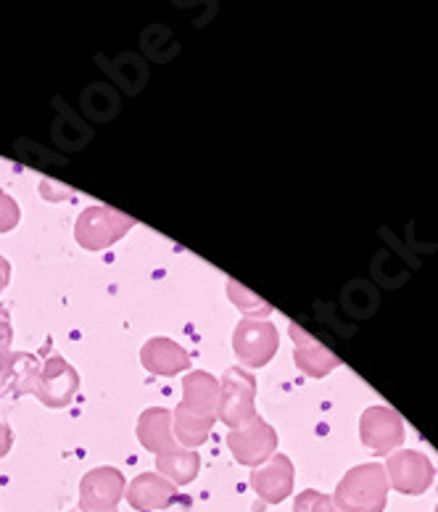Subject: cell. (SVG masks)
I'll list each match as a JSON object with an SVG mask.
<instances>
[{
  "mask_svg": "<svg viewBox=\"0 0 438 512\" xmlns=\"http://www.w3.org/2000/svg\"><path fill=\"white\" fill-rule=\"evenodd\" d=\"M138 439L140 444H143L148 452H154L156 457L175 447V436H172V412L164 410V407H148L138 420Z\"/></svg>",
  "mask_w": 438,
  "mask_h": 512,
  "instance_id": "9a60e30c",
  "label": "cell"
},
{
  "mask_svg": "<svg viewBox=\"0 0 438 512\" xmlns=\"http://www.w3.org/2000/svg\"><path fill=\"white\" fill-rule=\"evenodd\" d=\"M8 344H11V325H8L6 312L0 309V357L8 354Z\"/></svg>",
  "mask_w": 438,
  "mask_h": 512,
  "instance_id": "ffe728a7",
  "label": "cell"
},
{
  "mask_svg": "<svg viewBox=\"0 0 438 512\" xmlns=\"http://www.w3.org/2000/svg\"><path fill=\"white\" fill-rule=\"evenodd\" d=\"M386 476L388 486H394L402 494H425L436 478V468L423 452L399 449L386 460Z\"/></svg>",
  "mask_w": 438,
  "mask_h": 512,
  "instance_id": "ba28073f",
  "label": "cell"
},
{
  "mask_svg": "<svg viewBox=\"0 0 438 512\" xmlns=\"http://www.w3.org/2000/svg\"><path fill=\"white\" fill-rule=\"evenodd\" d=\"M359 439L375 454H388L404 441V423L399 412L383 404L367 407L359 420Z\"/></svg>",
  "mask_w": 438,
  "mask_h": 512,
  "instance_id": "9c48e42d",
  "label": "cell"
},
{
  "mask_svg": "<svg viewBox=\"0 0 438 512\" xmlns=\"http://www.w3.org/2000/svg\"><path fill=\"white\" fill-rule=\"evenodd\" d=\"M436 512H438V505H436Z\"/></svg>",
  "mask_w": 438,
  "mask_h": 512,
  "instance_id": "603a6c76",
  "label": "cell"
},
{
  "mask_svg": "<svg viewBox=\"0 0 438 512\" xmlns=\"http://www.w3.org/2000/svg\"><path fill=\"white\" fill-rule=\"evenodd\" d=\"M256 378L243 367H230L219 383L217 415L227 428H243L256 417Z\"/></svg>",
  "mask_w": 438,
  "mask_h": 512,
  "instance_id": "3957f363",
  "label": "cell"
},
{
  "mask_svg": "<svg viewBox=\"0 0 438 512\" xmlns=\"http://www.w3.org/2000/svg\"><path fill=\"white\" fill-rule=\"evenodd\" d=\"M8 278H11V264H8V259L0 256V291L8 286Z\"/></svg>",
  "mask_w": 438,
  "mask_h": 512,
  "instance_id": "7402d4cb",
  "label": "cell"
},
{
  "mask_svg": "<svg viewBox=\"0 0 438 512\" xmlns=\"http://www.w3.org/2000/svg\"><path fill=\"white\" fill-rule=\"evenodd\" d=\"M140 362L148 373L161 375V378H172L177 373H185L190 367V357L183 346L175 344L172 338H151L143 344Z\"/></svg>",
  "mask_w": 438,
  "mask_h": 512,
  "instance_id": "5bb4252c",
  "label": "cell"
},
{
  "mask_svg": "<svg viewBox=\"0 0 438 512\" xmlns=\"http://www.w3.org/2000/svg\"><path fill=\"white\" fill-rule=\"evenodd\" d=\"M156 470L175 489L177 486H188L198 476V470H201V457L196 454V449H185L180 444H175V447L156 457Z\"/></svg>",
  "mask_w": 438,
  "mask_h": 512,
  "instance_id": "2e32d148",
  "label": "cell"
},
{
  "mask_svg": "<svg viewBox=\"0 0 438 512\" xmlns=\"http://www.w3.org/2000/svg\"><path fill=\"white\" fill-rule=\"evenodd\" d=\"M125 497L132 510L154 512L167 510L175 502L177 489L167 478H161L159 473H140L138 478H132V483L125 489Z\"/></svg>",
  "mask_w": 438,
  "mask_h": 512,
  "instance_id": "4fadbf2b",
  "label": "cell"
},
{
  "mask_svg": "<svg viewBox=\"0 0 438 512\" xmlns=\"http://www.w3.org/2000/svg\"><path fill=\"white\" fill-rule=\"evenodd\" d=\"M280 346L278 328L267 320H246L243 317L235 325L233 349L235 357L241 359L246 367H264L275 357Z\"/></svg>",
  "mask_w": 438,
  "mask_h": 512,
  "instance_id": "5b68a950",
  "label": "cell"
},
{
  "mask_svg": "<svg viewBox=\"0 0 438 512\" xmlns=\"http://www.w3.org/2000/svg\"><path fill=\"white\" fill-rule=\"evenodd\" d=\"M77 388H80V378L74 373V367L66 359L51 357L45 362L43 370L37 373L32 394L43 404H48V407L59 410V407L72 404Z\"/></svg>",
  "mask_w": 438,
  "mask_h": 512,
  "instance_id": "30bf717a",
  "label": "cell"
},
{
  "mask_svg": "<svg viewBox=\"0 0 438 512\" xmlns=\"http://www.w3.org/2000/svg\"><path fill=\"white\" fill-rule=\"evenodd\" d=\"M219 407V383L204 370H193L183 381V402L172 412L175 439L180 447H201L214 428V417Z\"/></svg>",
  "mask_w": 438,
  "mask_h": 512,
  "instance_id": "6da1fadb",
  "label": "cell"
},
{
  "mask_svg": "<svg viewBox=\"0 0 438 512\" xmlns=\"http://www.w3.org/2000/svg\"><path fill=\"white\" fill-rule=\"evenodd\" d=\"M291 338H293V362L299 365L301 373L309 378H325L330 370L338 367V357L330 352L328 346L320 344L317 338L309 336L307 330L291 322Z\"/></svg>",
  "mask_w": 438,
  "mask_h": 512,
  "instance_id": "7c38bea8",
  "label": "cell"
},
{
  "mask_svg": "<svg viewBox=\"0 0 438 512\" xmlns=\"http://www.w3.org/2000/svg\"><path fill=\"white\" fill-rule=\"evenodd\" d=\"M11 444H14V436H11V428L6 423H0V457H6L11 452Z\"/></svg>",
  "mask_w": 438,
  "mask_h": 512,
  "instance_id": "44dd1931",
  "label": "cell"
},
{
  "mask_svg": "<svg viewBox=\"0 0 438 512\" xmlns=\"http://www.w3.org/2000/svg\"><path fill=\"white\" fill-rule=\"evenodd\" d=\"M293 476H296L293 462L285 454H272L270 460L251 473V489L267 505H280L283 499L291 497Z\"/></svg>",
  "mask_w": 438,
  "mask_h": 512,
  "instance_id": "8fae6325",
  "label": "cell"
},
{
  "mask_svg": "<svg viewBox=\"0 0 438 512\" xmlns=\"http://www.w3.org/2000/svg\"><path fill=\"white\" fill-rule=\"evenodd\" d=\"M19 217H22V212H19L14 198L0 191V233H11L19 225Z\"/></svg>",
  "mask_w": 438,
  "mask_h": 512,
  "instance_id": "d6986e66",
  "label": "cell"
},
{
  "mask_svg": "<svg viewBox=\"0 0 438 512\" xmlns=\"http://www.w3.org/2000/svg\"><path fill=\"white\" fill-rule=\"evenodd\" d=\"M227 296L235 304V309H241L243 315H246V320H259V317H267L272 312L267 301L259 299L256 293H251L249 288H243L235 280H227Z\"/></svg>",
  "mask_w": 438,
  "mask_h": 512,
  "instance_id": "e0dca14e",
  "label": "cell"
},
{
  "mask_svg": "<svg viewBox=\"0 0 438 512\" xmlns=\"http://www.w3.org/2000/svg\"><path fill=\"white\" fill-rule=\"evenodd\" d=\"M336 507L341 512H383L388 505V476L378 462L351 468L338 483Z\"/></svg>",
  "mask_w": 438,
  "mask_h": 512,
  "instance_id": "7a4b0ae2",
  "label": "cell"
},
{
  "mask_svg": "<svg viewBox=\"0 0 438 512\" xmlns=\"http://www.w3.org/2000/svg\"><path fill=\"white\" fill-rule=\"evenodd\" d=\"M293 512H341L333 502V497L328 494H322V491L307 489L301 491L296 502H293Z\"/></svg>",
  "mask_w": 438,
  "mask_h": 512,
  "instance_id": "ac0fdd59",
  "label": "cell"
},
{
  "mask_svg": "<svg viewBox=\"0 0 438 512\" xmlns=\"http://www.w3.org/2000/svg\"><path fill=\"white\" fill-rule=\"evenodd\" d=\"M227 447H230L233 457L241 465H246V468H259L278 449V431L267 420L256 415L249 425H243L238 431H230Z\"/></svg>",
  "mask_w": 438,
  "mask_h": 512,
  "instance_id": "8992f818",
  "label": "cell"
},
{
  "mask_svg": "<svg viewBox=\"0 0 438 512\" xmlns=\"http://www.w3.org/2000/svg\"><path fill=\"white\" fill-rule=\"evenodd\" d=\"M135 227V220L127 214L109 209V206H90L80 214V220L74 225V238L82 249L103 251L122 241Z\"/></svg>",
  "mask_w": 438,
  "mask_h": 512,
  "instance_id": "277c9868",
  "label": "cell"
},
{
  "mask_svg": "<svg viewBox=\"0 0 438 512\" xmlns=\"http://www.w3.org/2000/svg\"><path fill=\"white\" fill-rule=\"evenodd\" d=\"M127 481L117 468H93L82 476L80 507L82 512H117L125 499Z\"/></svg>",
  "mask_w": 438,
  "mask_h": 512,
  "instance_id": "52a82bcc",
  "label": "cell"
}]
</instances>
